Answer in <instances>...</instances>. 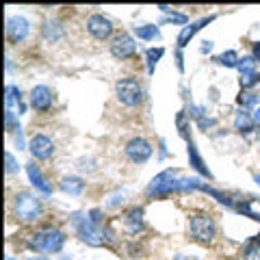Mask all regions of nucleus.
<instances>
[{"instance_id": "f257e3e1", "label": "nucleus", "mask_w": 260, "mask_h": 260, "mask_svg": "<svg viewBox=\"0 0 260 260\" xmlns=\"http://www.w3.org/2000/svg\"><path fill=\"white\" fill-rule=\"evenodd\" d=\"M11 206H13L15 219H18V221H22V223H32V221H37V219L44 215V204H42V200H39L35 193H30V191H20V193H15Z\"/></svg>"}, {"instance_id": "f03ea898", "label": "nucleus", "mask_w": 260, "mask_h": 260, "mask_svg": "<svg viewBox=\"0 0 260 260\" xmlns=\"http://www.w3.org/2000/svg\"><path fill=\"white\" fill-rule=\"evenodd\" d=\"M65 232L59 228H46V230H39L30 237L28 245L30 249L39 251V254H59L65 245Z\"/></svg>"}, {"instance_id": "7ed1b4c3", "label": "nucleus", "mask_w": 260, "mask_h": 260, "mask_svg": "<svg viewBox=\"0 0 260 260\" xmlns=\"http://www.w3.org/2000/svg\"><path fill=\"white\" fill-rule=\"evenodd\" d=\"M189 237L200 245H210L217 239V223L208 213H195L189 217Z\"/></svg>"}, {"instance_id": "20e7f679", "label": "nucleus", "mask_w": 260, "mask_h": 260, "mask_svg": "<svg viewBox=\"0 0 260 260\" xmlns=\"http://www.w3.org/2000/svg\"><path fill=\"white\" fill-rule=\"evenodd\" d=\"M72 225L76 228V234L80 237V241H85L87 245H102L104 243V232L100 225H95L91 219L87 215H80V213H74L72 215Z\"/></svg>"}, {"instance_id": "39448f33", "label": "nucleus", "mask_w": 260, "mask_h": 260, "mask_svg": "<svg viewBox=\"0 0 260 260\" xmlns=\"http://www.w3.org/2000/svg\"><path fill=\"white\" fill-rule=\"evenodd\" d=\"M115 95L124 107H139L143 102V87L137 78L126 76L115 83Z\"/></svg>"}, {"instance_id": "423d86ee", "label": "nucleus", "mask_w": 260, "mask_h": 260, "mask_svg": "<svg viewBox=\"0 0 260 260\" xmlns=\"http://www.w3.org/2000/svg\"><path fill=\"white\" fill-rule=\"evenodd\" d=\"M126 156L130 162H135V165H143V162H148L154 154V148L152 143L145 139V137H133L128 143H126Z\"/></svg>"}, {"instance_id": "0eeeda50", "label": "nucleus", "mask_w": 260, "mask_h": 260, "mask_svg": "<svg viewBox=\"0 0 260 260\" xmlns=\"http://www.w3.org/2000/svg\"><path fill=\"white\" fill-rule=\"evenodd\" d=\"M135 52H137V44H135L133 35H128V32H119V35L111 39V54L115 56L117 61H126Z\"/></svg>"}, {"instance_id": "6e6552de", "label": "nucleus", "mask_w": 260, "mask_h": 260, "mask_svg": "<svg viewBox=\"0 0 260 260\" xmlns=\"http://www.w3.org/2000/svg\"><path fill=\"white\" fill-rule=\"evenodd\" d=\"M28 150L32 154V158L37 160H48L54 154V143L48 135H32L30 141H28Z\"/></svg>"}, {"instance_id": "1a4fd4ad", "label": "nucleus", "mask_w": 260, "mask_h": 260, "mask_svg": "<svg viewBox=\"0 0 260 260\" xmlns=\"http://www.w3.org/2000/svg\"><path fill=\"white\" fill-rule=\"evenodd\" d=\"M5 30H7V37H9L13 44H20L30 35V22L24 18V15H13V18L7 20Z\"/></svg>"}, {"instance_id": "9d476101", "label": "nucleus", "mask_w": 260, "mask_h": 260, "mask_svg": "<svg viewBox=\"0 0 260 260\" xmlns=\"http://www.w3.org/2000/svg\"><path fill=\"white\" fill-rule=\"evenodd\" d=\"M85 26H87L89 35H93L95 39H109L113 35V22L109 18H104V15H100V13L89 15Z\"/></svg>"}, {"instance_id": "9b49d317", "label": "nucleus", "mask_w": 260, "mask_h": 260, "mask_svg": "<svg viewBox=\"0 0 260 260\" xmlns=\"http://www.w3.org/2000/svg\"><path fill=\"white\" fill-rule=\"evenodd\" d=\"M52 102H54V95H52V89L46 87V85H37L32 87L30 91V104L32 109L39 111V113H46L52 109Z\"/></svg>"}, {"instance_id": "f8f14e48", "label": "nucleus", "mask_w": 260, "mask_h": 260, "mask_svg": "<svg viewBox=\"0 0 260 260\" xmlns=\"http://www.w3.org/2000/svg\"><path fill=\"white\" fill-rule=\"evenodd\" d=\"M210 22H215V15H206V18H200V20H195L191 24H186V26L180 30V35H178V48H184L202 28L208 26Z\"/></svg>"}, {"instance_id": "ddd939ff", "label": "nucleus", "mask_w": 260, "mask_h": 260, "mask_svg": "<svg viewBox=\"0 0 260 260\" xmlns=\"http://www.w3.org/2000/svg\"><path fill=\"white\" fill-rule=\"evenodd\" d=\"M26 174H28V180H30V184L35 186V191L44 193V195H52V191H54V189H52V184L46 180L42 172H39V167L35 165V160L28 162V165H26Z\"/></svg>"}, {"instance_id": "4468645a", "label": "nucleus", "mask_w": 260, "mask_h": 260, "mask_svg": "<svg viewBox=\"0 0 260 260\" xmlns=\"http://www.w3.org/2000/svg\"><path fill=\"white\" fill-rule=\"evenodd\" d=\"M186 145H189V160H191V167L195 169L198 174H202L204 178H213V174H210V169L206 167V162H204V158L200 156V152H198V145H195V141L193 139H186Z\"/></svg>"}, {"instance_id": "2eb2a0df", "label": "nucleus", "mask_w": 260, "mask_h": 260, "mask_svg": "<svg viewBox=\"0 0 260 260\" xmlns=\"http://www.w3.org/2000/svg\"><path fill=\"white\" fill-rule=\"evenodd\" d=\"M124 225H126V230H130L133 234L141 232L143 230V208L141 206L130 208L126 213V217H124Z\"/></svg>"}, {"instance_id": "dca6fc26", "label": "nucleus", "mask_w": 260, "mask_h": 260, "mask_svg": "<svg viewBox=\"0 0 260 260\" xmlns=\"http://www.w3.org/2000/svg\"><path fill=\"white\" fill-rule=\"evenodd\" d=\"M85 186H87V182L83 180V178H78V176H65L63 180L59 182V189L63 193H68V195H80L85 191Z\"/></svg>"}, {"instance_id": "f3484780", "label": "nucleus", "mask_w": 260, "mask_h": 260, "mask_svg": "<svg viewBox=\"0 0 260 260\" xmlns=\"http://www.w3.org/2000/svg\"><path fill=\"white\" fill-rule=\"evenodd\" d=\"M42 35H44L46 42L56 44V42H59V39L63 37V26H61V22H56V20H46L44 26H42Z\"/></svg>"}, {"instance_id": "a211bd4d", "label": "nucleus", "mask_w": 260, "mask_h": 260, "mask_svg": "<svg viewBox=\"0 0 260 260\" xmlns=\"http://www.w3.org/2000/svg\"><path fill=\"white\" fill-rule=\"evenodd\" d=\"M5 93H7L5 102H7V109H9V111H13V109H18L20 113L26 111V107H24V102H22V91H20L18 87L9 85V87L5 89Z\"/></svg>"}, {"instance_id": "6ab92c4d", "label": "nucleus", "mask_w": 260, "mask_h": 260, "mask_svg": "<svg viewBox=\"0 0 260 260\" xmlns=\"http://www.w3.org/2000/svg\"><path fill=\"white\" fill-rule=\"evenodd\" d=\"M254 119H251V113L247 111H239L237 115H234V130L237 133H249V130H254Z\"/></svg>"}, {"instance_id": "aec40b11", "label": "nucleus", "mask_w": 260, "mask_h": 260, "mask_svg": "<svg viewBox=\"0 0 260 260\" xmlns=\"http://www.w3.org/2000/svg\"><path fill=\"white\" fill-rule=\"evenodd\" d=\"M217 65H223V68H237L239 61H241V56L237 54V50H225L221 54H217L215 59H213Z\"/></svg>"}, {"instance_id": "412c9836", "label": "nucleus", "mask_w": 260, "mask_h": 260, "mask_svg": "<svg viewBox=\"0 0 260 260\" xmlns=\"http://www.w3.org/2000/svg\"><path fill=\"white\" fill-rule=\"evenodd\" d=\"M162 54H165V48H162V46L150 48V50L145 52V61H148V74H154V70H156V63L162 59Z\"/></svg>"}, {"instance_id": "4be33fe9", "label": "nucleus", "mask_w": 260, "mask_h": 260, "mask_svg": "<svg viewBox=\"0 0 260 260\" xmlns=\"http://www.w3.org/2000/svg\"><path fill=\"white\" fill-rule=\"evenodd\" d=\"M135 35L139 39L150 42V39L160 37V32H158V26H154V24H145V26H135Z\"/></svg>"}, {"instance_id": "5701e85b", "label": "nucleus", "mask_w": 260, "mask_h": 260, "mask_svg": "<svg viewBox=\"0 0 260 260\" xmlns=\"http://www.w3.org/2000/svg\"><path fill=\"white\" fill-rule=\"evenodd\" d=\"M256 65H258V61L254 59V56H243V59L239 61V65H237V70L241 72V74H249V72H256Z\"/></svg>"}, {"instance_id": "b1692460", "label": "nucleus", "mask_w": 260, "mask_h": 260, "mask_svg": "<svg viewBox=\"0 0 260 260\" xmlns=\"http://www.w3.org/2000/svg\"><path fill=\"white\" fill-rule=\"evenodd\" d=\"M260 83V74L258 72H249V74H241V87L243 89H249Z\"/></svg>"}, {"instance_id": "393cba45", "label": "nucleus", "mask_w": 260, "mask_h": 260, "mask_svg": "<svg viewBox=\"0 0 260 260\" xmlns=\"http://www.w3.org/2000/svg\"><path fill=\"white\" fill-rule=\"evenodd\" d=\"M258 102H260V98L256 95V93H241L239 95V104H241V107L243 109H245V107H258Z\"/></svg>"}, {"instance_id": "a878e982", "label": "nucleus", "mask_w": 260, "mask_h": 260, "mask_svg": "<svg viewBox=\"0 0 260 260\" xmlns=\"http://www.w3.org/2000/svg\"><path fill=\"white\" fill-rule=\"evenodd\" d=\"M5 128L9 130V133H15V130L20 128L18 119H15V113H13V111H9V109L5 111Z\"/></svg>"}, {"instance_id": "bb28decb", "label": "nucleus", "mask_w": 260, "mask_h": 260, "mask_svg": "<svg viewBox=\"0 0 260 260\" xmlns=\"http://www.w3.org/2000/svg\"><path fill=\"white\" fill-rule=\"evenodd\" d=\"M5 162H7V174H18L20 172V165H18V160L13 158V154L11 152H5Z\"/></svg>"}, {"instance_id": "cd10ccee", "label": "nucleus", "mask_w": 260, "mask_h": 260, "mask_svg": "<svg viewBox=\"0 0 260 260\" xmlns=\"http://www.w3.org/2000/svg\"><path fill=\"white\" fill-rule=\"evenodd\" d=\"M165 22H172V24H180V26L184 28L186 26V24H189V18H186V15L184 13H169L167 15V18H165Z\"/></svg>"}, {"instance_id": "c85d7f7f", "label": "nucleus", "mask_w": 260, "mask_h": 260, "mask_svg": "<svg viewBox=\"0 0 260 260\" xmlns=\"http://www.w3.org/2000/svg\"><path fill=\"white\" fill-rule=\"evenodd\" d=\"M87 217L91 219L95 225H100V221H102V210L100 208H93V210H89V213H87Z\"/></svg>"}, {"instance_id": "c756f323", "label": "nucleus", "mask_w": 260, "mask_h": 260, "mask_svg": "<svg viewBox=\"0 0 260 260\" xmlns=\"http://www.w3.org/2000/svg\"><path fill=\"white\" fill-rule=\"evenodd\" d=\"M15 145H18V150H24V139H22V130L20 128L15 130Z\"/></svg>"}, {"instance_id": "7c9ffc66", "label": "nucleus", "mask_w": 260, "mask_h": 260, "mask_svg": "<svg viewBox=\"0 0 260 260\" xmlns=\"http://www.w3.org/2000/svg\"><path fill=\"white\" fill-rule=\"evenodd\" d=\"M251 119H254V124H260V104L254 107V111H251Z\"/></svg>"}, {"instance_id": "2f4dec72", "label": "nucleus", "mask_w": 260, "mask_h": 260, "mask_svg": "<svg viewBox=\"0 0 260 260\" xmlns=\"http://www.w3.org/2000/svg\"><path fill=\"white\" fill-rule=\"evenodd\" d=\"M176 61H178V70H184V61H182V52H180V48H178V52H176Z\"/></svg>"}, {"instance_id": "473e14b6", "label": "nucleus", "mask_w": 260, "mask_h": 260, "mask_svg": "<svg viewBox=\"0 0 260 260\" xmlns=\"http://www.w3.org/2000/svg\"><path fill=\"white\" fill-rule=\"evenodd\" d=\"M174 260H200V258H195V256H189V254H176Z\"/></svg>"}, {"instance_id": "72a5a7b5", "label": "nucleus", "mask_w": 260, "mask_h": 260, "mask_svg": "<svg viewBox=\"0 0 260 260\" xmlns=\"http://www.w3.org/2000/svg\"><path fill=\"white\" fill-rule=\"evenodd\" d=\"M254 59L260 63V42H256V44H254Z\"/></svg>"}, {"instance_id": "f704fd0d", "label": "nucleus", "mask_w": 260, "mask_h": 260, "mask_svg": "<svg viewBox=\"0 0 260 260\" xmlns=\"http://www.w3.org/2000/svg\"><path fill=\"white\" fill-rule=\"evenodd\" d=\"M213 50V42H204V46H202V52H210Z\"/></svg>"}, {"instance_id": "c9c22d12", "label": "nucleus", "mask_w": 260, "mask_h": 260, "mask_svg": "<svg viewBox=\"0 0 260 260\" xmlns=\"http://www.w3.org/2000/svg\"><path fill=\"white\" fill-rule=\"evenodd\" d=\"M245 260H260V251H254V254L245 256Z\"/></svg>"}, {"instance_id": "e433bc0d", "label": "nucleus", "mask_w": 260, "mask_h": 260, "mask_svg": "<svg viewBox=\"0 0 260 260\" xmlns=\"http://www.w3.org/2000/svg\"><path fill=\"white\" fill-rule=\"evenodd\" d=\"M28 260H48L46 256H35V258H28Z\"/></svg>"}, {"instance_id": "4c0bfd02", "label": "nucleus", "mask_w": 260, "mask_h": 260, "mask_svg": "<svg viewBox=\"0 0 260 260\" xmlns=\"http://www.w3.org/2000/svg\"><path fill=\"white\" fill-rule=\"evenodd\" d=\"M256 182H258V186H260V176H256Z\"/></svg>"}, {"instance_id": "58836bf2", "label": "nucleus", "mask_w": 260, "mask_h": 260, "mask_svg": "<svg viewBox=\"0 0 260 260\" xmlns=\"http://www.w3.org/2000/svg\"><path fill=\"white\" fill-rule=\"evenodd\" d=\"M7 260H15V258H7Z\"/></svg>"}]
</instances>
